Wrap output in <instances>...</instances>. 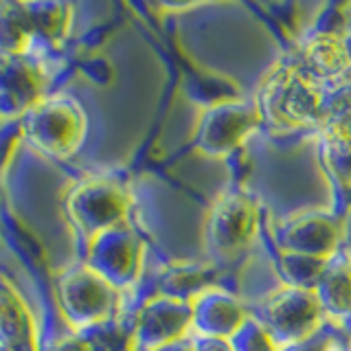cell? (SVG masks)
Wrapping results in <instances>:
<instances>
[{
    "mask_svg": "<svg viewBox=\"0 0 351 351\" xmlns=\"http://www.w3.org/2000/svg\"><path fill=\"white\" fill-rule=\"evenodd\" d=\"M325 84L301 69V64L277 66L261 84L257 108L263 123L274 130H299L321 121Z\"/></svg>",
    "mask_w": 351,
    "mask_h": 351,
    "instance_id": "1",
    "label": "cell"
},
{
    "mask_svg": "<svg viewBox=\"0 0 351 351\" xmlns=\"http://www.w3.org/2000/svg\"><path fill=\"white\" fill-rule=\"evenodd\" d=\"M255 318L281 349L321 332L325 314L314 290L285 285L263 299Z\"/></svg>",
    "mask_w": 351,
    "mask_h": 351,
    "instance_id": "2",
    "label": "cell"
},
{
    "mask_svg": "<svg viewBox=\"0 0 351 351\" xmlns=\"http://www.w3.org/2000/svg\"><path fill=\"white\" fill-rule=\"evenodd\" d=\"M86 128L84 110L71 97H51L36 101L25 123L31 145L58 158H69L82 147Z\"/></svg>",
    "mask_w": 351,
    "mask_h": 351,
    "instance_id": "3",
    "label": "cell"
},
{
    "mask_svg": "<svg viewBox=\"0 0 351 351\" xmlns=\"http://www.w3.org/2000/svg\"><path fill=\"white\" fill-rule=\"evenodd\" d=\"M263 123L257 104L219 101L208 106L197 121L193 145L211 158H226L246 143V138Z\"/></svg>",
    "mask_w": 351,
    "mask_h": 351,
    "instance_id": "4",
    "label": "cell"
},
{
    "mask_svg": "<svg viewBox=\"0 0 351 351\" xmlns=\"http://www.w3.org/2000/svg\"><path fill=\"white\" fill-rule=\"evenodd\" d=\"M259 211L252 197L228 191L217 197L206 217L204 241L213 259L226 261L237 257L257 233Z\"/></svg>",
    "mask_w": 351,
    "mask_h": 351,
    "instance_id": "5",
    "label": "cell"
},
{
    "mask_svg": "<svg viewBox=\"0 0 351 351\" xmlns=\"http://www.w3.org/2000/svg\"><path fill=\"white\" fill-rule=\"evenodd\" d=\"M130 197L114 180L97 178L80 184L69 197V213L77 228L93 241L110 228L123 226Z\"/></svg>",
    "mask_w": 351,
    "mask_h": 351,
    "instance_id": "6",
    "label": "cell"
},
{
    "mask_svg": "<svg viewBox=\"0 0 351 351\" xmlns=\"http://www.w3.org/2000/svg\"><path fill=\"white\" fill-rule=\"evenodd\" d=\"M60 303L75 327L99 325L114 312L117 288L86 263L60 279Z\"/></svg>",
    "mask_w": 351,
    "mask_h": 351,
    "instance_id": "7",
    "label": "cell"
},
{
    "mask_svg": "<svg viewBox=\"0 0 351 351\" xmlns=\"http://www.w3.org/2000/svg\"><path fill=\"white\" fill-rule=\"evenodd\" d=\"M193 332V305L191 301L158 294L143 305L134 327V349L154 351L176 340L189 338Z\"/></svg>",
    "mask_w": 351,
    "mask_h": 351,
    "instance_id": "8",
    "label": "cell"
},
{
    "mask_svg": "<svg viewBox=\"0 0 351 351\" xmlns=\"http://www.w3.org/2000/svg\"><path fill=\"white\" fill-rule=\"evenodd\" d=\"M88 266L101 274L112 288H128L138 279L143 248L125 224L97 235L88 241Z\"/></svg>",
    "mask_w": 351,
    "mask_h": 351,
    "instance_id": "9",
    "label": "cell"
},
{
    "mask_svg": "<svg viewBox=\"0 0 351 351\" xmlns=\"http://www.w3.org/2000/svg\"><path fill=\"white\" fill-rule=\"evenodd\" d=\"M340 241V222L321 211L296 215L277 228V244L288 255L329 261Z\"/></svg>",
    "mask_w": 351,
    "mask_h": 351,
    "instance_id": "10",
    "label": "cell"
},
{
    "mask_svg": "<svg viewBox=\"0 0 351 351\" xmlns=\"http://www.w3.org/2000/svg\"><path fill=\"white\" fill-rule=\"evenodd\" d=\"M193 305V336L206 338H222L230 340L244 323L248 321V314L233 294L211 288L195 296Z\"/></svg>",
    "mask_w": 351,
    "mask_h": 351,
    "instance_id": "11",
    "label": "cell"
},
{
    "mask_svg": "<svg viewBox=\"0 0 351 351\" xmlns=\"http://www.w3.org/2000/svg\"><path fill=\"white\" fill-rule=\"evenodd\" d=\"M301 69L321 84L338 82L351 73L343 36L336 31H316L303 42Z\"/></svg>",
    "mask_w": 351,
    "mask_h": 351,
    "instance_id": "12",
    "label": "cell"
},
{
    "mask_svg": "<svg viewBox=\"0 0 351 351\" xmlns=\"http://www.w3.org/2000/svg\"><path fill=\"white\" fill-rule=\"evenodd\" d=\"M318 128L325 132L327 143L351 141V73L325 84Z\"/></svg>",
    "mask_w": 351,
    "mask_h": 351,
    "instance_id": "13",
    "label": "cell"
},
{
    "mask_svg": "<svg viewBox=\"0 0 351 351\" xmlns=\"http://www.w3.org/2000/svg\"><path fill=\"white\" fill-rule=\"evenodd\" d=\"M314 294L325 316H332L343 325L351 318V266L345 261H329Z\"/></svg>",
    "mask_w": 351,
    "mask_h": 351,
    "instance_id": "14",
    "label": "cell"
},
{
    "mask_svg": "<svg viewBox=\"0 0 351 351\" xmlns=\"http://www.w3.org/2000/svg\"><path fill=\"white\" fill-rule=\"evenodd\" d=\"M0 334L5 351H33L31 316L22 305L20 296L5 283L0 290Z\"/></svg>",
    "mask_w": 351,
    "mask_h": 351,
    "instance_id": "15",
    "label": "cell"
},
{
    "mask_svg": "<svg viewBox=\"0 0 351 351\" xmlns=\"http://www.w3.org/2000/svg\"><path fill=\"white\" fill-rule=\"evenodd\" d=\"M213 272L200 266H180L167 272V277L160 283V294L176 296V299L193 301L195 296L211 290Z\"/></svg>",
    "mask_w": 351,
    "mask_h": 351,
    "instance_id": "16",
    "label": "cell"
},
{
    "mask_svg": "<svg viewBox=\"0 0 351 351\" xmlns=\"http://www.w3.org/2000/svg\"><path fill=\"white\" fill-rule=\"evenodd\" d=\"M230 347L233 351H279V345L274 343L272 336L266 332L257 318H248L244 327L230 338Z\"/></svg>",
    "mask_w": 351,
    "mask_h": 351,
    "instance_id": "17",
    "label": "cell"
},
{
    "mask_svg": "<svg viewBox=\"0 0 351 351\" xmlns=\"http://www.w3.org/2000/svg\"><path fill=\"white\" fill-rule=\"evenodd\" d=\"M332 347H334V340L329 338L327 334L318 332L312 338L301 340V343H294V345H288V347H281L279 351H332Z\"/></svg>",
    "mask_w": 351,
    "mask_h": 351,
    "instance_id": "18",
    "label": "cell"
},
{
    "mask_svg": "<svg viewBox=\"0 0 351 351\" xmlns=\"http://www.w3.org/2000/svg\"><path fill=\"white\" fill-rule=\"evenodd\" d=\"M195 351H233L230 340L222 338H206V336H191Z\"/></svg>",
    "mask_w": 351,
    "mask_h": 351,
    "instance_id": "19",
    "label": "cell"
},
{
    "mask_svg": "<svg viewBox=\"0 0 351 351\" xmlns=\"http://www.w3.org/2000/svg\"><path fill=\"white\" fill-rule=\"evenodd\" d=\"M154 351H195V349H193V338H182V340H176V343L154 349Z\"/></svg>",
    "mask_w": 351,
    "mask_h": 351,
    "instance_id": "20",
    "label": "cell"
},
{
    "mask_svg": "<svg viewBox=\"0 0 351 351\" xmlns=\"http://www.w3.org/2000/svg\"><path fill=\"white\" fill-rule=\"evenodd\" d=\"M343 44H345V53H347V60H349V66H351V31L343 33Z\"/></svg>",
    "mask_w": 351,
    "mask_h": 351,
    "instance_id": "21",
    "label": "cell"
},
{
    "mask_svg": "<svg viewBox=\"0 0 351 351\" xmlns=\"http://www.w3.org/2000/svg\"><path fill=\"white\" fill-rule=\"evenodd\" d=\"M340 327H343V329H345V332H347V334H351V318H349V321H345V323H343V325H340Z\"/></svg>",
    "mask_w": 351,
    "mask_h": 351,
    "instance_id": "22",
    "label": "cell"
},
{
    "mask_svg": "<svg viewBox=\"0 0 351 351\" xmlns=\"http://www.w3.org/2000/svg\"><path fill=\"white\" fill-rule=\"evenodd\" d=\"M0 351H5V349H0Z\"/></svg>",
    "mask_w": 351,
    "mask_h": 351,
    "instance_id": "23",
    "label": "cell"
}]
</instances>
